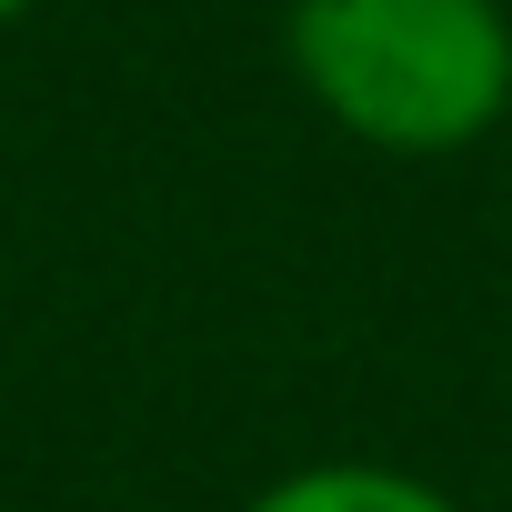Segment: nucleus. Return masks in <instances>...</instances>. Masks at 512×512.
<instances>
[{
	"instance_id": "obj_1",
	"label": "nucleus",
	"mask_w": 512,
	"mask_h": 512,
	"mask_svg": "<svg viewBox=\"0 0 512 512\" xmlns=\"http://www.w3.org/2000/svg\"><path fill=\"white\" fill-rule=\"evenodd\" d=\"M282 51L302 101L392 161H452L512 111L502 0H292Z\"/></svg>"
},
{
	"instance_id": "obj_2",
	"label": "nucleus",
	"mask_w": 512,
	"mask_h": 512,
	"mask_svg": "<svg viewBox=\"0 0 512 512\" xmlns=\"http://www.w3.org/2000/svg\"><path fill=\"white\" fill-rule=\"evenodd\" d=\"M241 512H462V502L402 462H302V472L262 482Z\"/></svg>"
},
{
	"instance_id": "obj_3",
	"label": "nucleus",
	"mask_w": 512,
	"mask_h": 512,
	"mask_svg": "<svg viewBox=\"0 0 512 512\" xmlns=\"http://www.w3.org/2000/svg\"><path fill=\"white\" fill-rule=\"evenodd\" d=\"M21 11H31V0H0V31H11V21H21Z\"/></svg>"
}]
</instances>
